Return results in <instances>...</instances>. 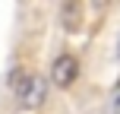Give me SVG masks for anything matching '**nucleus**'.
<instances>
[{
    "instance_id": "f257e3e1",
    "label": "nucleus",
    "mask_w": 120,
    "mask_h": 114,
    "mask_svg": "<svg viewBox=\"0 0 120 114\" xmlns=\"http://www.w3.org/2000/svg\"><path fill=\"white\" fill-rule=\"evenodd\" d=\"M76 76H79V63H76V57L60 54V57L54 60V67H51V79H54L60 89H66V86L76 83Z\"/></svg>"
},
{
    "instance_id": "f03ea898",
    "label": "nucleus",
    "mask_w": 120,
    "mask_h": 114,
    "mask_svg": "<svg viewBox=\"0 0 120 114\" xmlns=\"http://www.w3.org/2000/svg\"><path fill=\"white\" fill-rule=\"evenodd\" d=\"M44 92H48L44 79H41V76H35V79H32V86H29V92H25V98H22V105H29V108H38V105L44 102Z\"/></svg>"
},
{
    "instance_id": "7ed1b4c3",
    "label": "nucleus",
    "mask_w": 120,
    "mask_h": 114,
    "mask_svg": "<svg viewBox=\"0 0 120 114\" xmlns=\"http://www.w3.org/2000/svg\"><path fill=\"white\" fill-rule=\"evenodd\" d=\"M79 19H82V6H79L76 0L63 3V25H66V32H76L79 29Z\"/></svg>"
},
{
    "instance_id": "20e7f679",
    "label": "nucleus",
    "mask_w": 120,
    "mask_h": 114,
    "mask_svg": "<svg viewBox=\"0 0 120 114\" xmlns=\"http://www.w3.org/2000/svg\"><path fill=\"white\" fill-rule=\"evenodd\" d=\"M114 114H120V95H117V102H114Z\"/></svg>"
},
{
    "instance_id": "39448f33",
    "label": "nucleus",
    "mask_w": 120,
    "mask_h": 114,
    "mask_svg": "<svg viewBox=\"0 0 120 114\" xmlns=\"http://www.w3.org/2000/svg\"><path fill=\"white\" fill-rule=\"evenodd\" d=\"M117 51H120V41H117Z\"/></svg>"
}]
</instances>
